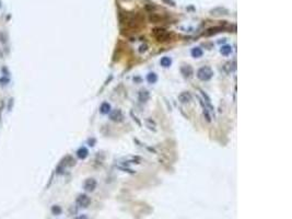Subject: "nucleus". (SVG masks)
Wrapping results in <instances>:
<instances>
[{
	"instance_id": "1",
	"label": "nucleus",
	"mask_w": 292,
	"mask_h": 219,
	"mask_svg": "<svg viewBox=\"0 0 292 219\" xmlns=\"http://www.w3.org/2000/svg\"><path fill=\"white\" fill-rule=\"evenodd\" d=\"M212 76H213V71L211 70L210 67H207V66L201 67L197 71V78L201 81H208L212 78Z\"/></svg>"
},
{
	"instance_id": "2",
	"label": "nucleus",
	"mask_w": 292,
	"mask_h": 219,
	"mask_svg": "<svg viewBox=\"0 0 292 219\" xmlns=\"http://www.w3.org/2000/svg\"><path fill=\"white\" fill-rule=\"evenodd\" d=\"M152 33L155 36L158 42L160 43H163V42H167L171 39V35L170 33H167L164 29H161V28H155L152 30Z\"/></svg>"
},
{
	"instance_id": "3",
	"label": "nucleus",
	"mask_w": 292,
	"mask_h": 219,
	"mask_svg": "<svg viewBox=\"0 0 292 219\" xmlns=\"http://www.w3.org/2000/svg\"><path fill=\"white\" fill-rule=\"evenodd\" d=\"M91 203L90 197L86 195V194H80L77 197V205L81 208H86Z\"/></svg>"
},
{
	"instance_id": "4",
	"label": "nucleus",
	"mask_w": 292,
	"mask_h": 219,
	"mask_svg": "<svg viewBox=\"0 0 292 219\" xmlns=\"http://www.w3.org/2000/svg\"><path fill=\"white\" fill-rule=\"evenodd\" d=\"M109 118L113 122H118V123H119V122H122L124 119V115H123L120 110H115V111L111 112Z\"/></svg>"
},
{
	"instance_id": "5",
	"label": "nucleus",
	"mask_w": 292,
	"mask_h": 219,
	"mask_svg": "<svg viewBox=\"0 0 292 219\" xmlns=\"http://www.w3.org/2000/svg\"><path fill=\"white\" fill-rule=\"evenodd\" d=\"M96 187V181L94 179H88L84 182V190L86 192H93Z\"/></svg>"
},
{
	"instance_id": "6",
	"label": "nucleus",
	"mask_w": 292,
	"mask_h": 219,
	"mask_svg": "<svg viewBox=\"0 0 292 219\" xmlns=\"http://www.w3.org/2000/svg\"><path fill=\"white\" fill-rule=\"evenodd\" d=\"M221 31H223V28H221V26L210 28V29H208L207 31L203 33V35H205V36H211V35H214V34L219 33V32H221Z\"/></svg>"
},
{
	"instance_id": "7",
	"label": "nucleus",
	"mask_w": 292,
	"mask_h": 219,
	"mask_svg": "<svg viewBox=\"0 0 292 219\" xmlns=\"http://www.w3.org/2000/svg\"><path fill=\"white\" fill-rule=\"evenodd\" d=\"M235 69H236V64H235L234 62H232V63L229 62L223 66V70H224L227 74H231V72H233Z\"/></svg>"
},
{
	"instance_id": "8",
	"label": "nucleus",
	"mask_w": 292,
	"mask_h": 219,
	"mask_svg": "<svg viewBox=\"0 0 292 219\" xmlns=\"http://www.w3.org/2000/svg\"><path fill=\"white\" fill-rule=\"evenodd\" d=\"M210 13L212 15H216V17H219V15H225L229 13V11L224 8H216L213 10L210 11Z\"/></svg>"
},
{
	"instance_id": "9",
	"label": "nucleus",
	"mask_w": 292,
	"mask_h": 219,
	"mask_svg": "<svg viewBox=\"0 0 292 219\" xmlns=\"http://www.w3.org/2000/svg\"><path fill=\"white\" fill-rule=\"evenodd\" d=\"M191 100V95L189 94V92H182L178 95V101L181 103H188Z\"/></svg>"
},
{
	"instance_id": "10",
	"label": "nucleus",
	"mask_w": 292,
	"mask_h": 219,
	"mask_svg": "<svg viewBox=\"0 0 292 219\" xmlns=\"http://www.w3.org/2000/svg\"><path fill=\"white\" fill-rule=\"evenodd\" d=\"M149 98H150V94H149L147 90H141L138 94V99L140 102H147L149 100Z\"/></svg>"
},
{
	"instance_id": "11",
	"label": "nucleus",
	"mask_w": 292,
	"mask_h": 219,
	"mask_svg": "<svg viewBox=\"0 0 292 219\" xmlns=\"http://www.w3.org/2000/svg\"><path fill=\"white\" fill-rule=\"evenodd\" d=\"M181 71H182V74L185 76V77H191V75H192V72H194V70H192V68L190 66H183L182 67V69H181Z\"/></svg>"
},
{
	"instance_id": "12",
	"label": "nucleus",
	"mask_w": 292,
	"mask_h": 219,
	"mask_svg": "<svg viewBox=\"0 0 292 219\" xmlns=\"http://www.w3.org/2000/svg\"><path fill=\"white\" fill-rule=\"evenodd\" d=\"M88 155H89V151H88V149L84 148V147H81L77 151V156L80 158V159H85V158L88 157Z\"/></svg>"
},
{
	"instance_id": "13",
	"label": "nucleus",
	"mask_w": 292,
	"mask_h": 219,
	"mask_svg": "<svg viewBox=\"0 0 292 219\" xmlns=\"http://www.w3.org/2000/svg\"><path fill=\"white\" fill-rule=\"evenodd\" d=\"M202 54H203V52H202V50H201L200 47H195V48H192V50H191V56L194 57V58H199V57H201Z\"/></svg>"
},
{
	"instance_id": "14",
	"label": "nucleus",
	"mask_w": 292,
	"mask_h": 219,
	"mask_svg": "<svg viewBox=\"0 0 292 219\" xmlns=\"http://www.w3.org/2000/svg\"><path fill=\"white\" fill-rule=\"evenodd\" d=\"M100 112L102 114H108V113H111V104H109V103L104 102L103 104L101 105V107H100Z\"/></svg>"
},
{
	"instance_id": "15",
	"label": "nucleus",
	"mask_w": 292,
	"mask_h": 219,
	"mask_svg": "<svg viewBox=\"0 0 292 219\" xmlns=\"http://www.w3.org/2000/svg\"><path fill=\"white\" fill-rule=\"evenodd\" d=\"M199 101H200V104H201V106H202V113H203V115H205V117H206L207 122H211V117H210V115H209V112H208V110H207V106L203 104V101H202L201 99H199Z\"/></svg>"
},
{
	"instance_id": "16",
	"label": "nucleus",
	"mask_w": 292,
	"mask_h": 219,
	"mask_svg": "<svg viewBox=\"0 0 292 219\" xmlns=\"http://www.w3.org/2000/svg\"><path fill=\"white\" fill-rule=\"evenodd\" d=\"M161 20H162V18L157 13H151L150 15H149V21H150L151 23H158Z\"/></svg>"
},
{
	"instance_id": "17",
	"label": "nucleus",
	"mask_w": 292,
	"mask_h": 219,
	"mask_svg": "<svg viewBox=\"0 0 292 219\" xmlns=\"http://www.w3.org/2000/svg\"><path fill=\"white\" fill-rule=\"evenodd\" d=\"M220 52H221L222 55H224V56H228V55H230V54L232 53V47L230 46V45H224V46L221 47Z\"/></svg>"
},
{
	"instance_id": "18",
	"label": "nucleus",
	"mask_w": 292,
	"mask_h": 219,
	"mask_svg": "<svg viewBox=\"0 0 292 219\" xmlns=\"http://www.w3.org/2000/svg\"><path fill=\"white\" fill-rule=\"evenodd\" d=\"M147 80L149 83H155L158 80V76L154 74V72H150L148 76H147Z\"/></svg>"
},
{
	"instance_id": "19",
	"label": "nucleus",
	"mask_w": 292,
	"mask_h": 219,
	"mask_svg": "<svg viewBox=\"0 0 292 219\" xmlns=\"http://www.w3.org/2000/svg\"><path fill=\"white\" fill-rule=\"evenodd\" d=\"M171 64H172V59L170 57L165 56V57H163L162 59H161V66L165 67V68H166V67H170Z\"/></svg>"
},
{
	"instance_id": "20",
	"label": "nucleus",
	"mask_w": 292,
	"mask_h": 219,
	"mask_svg": "<svg viewBox=\"0 0 292 219\" xmlns=\"http://www.w3.org/2000/svg\"><path fill=\"white\" fill-rule=\"evenodd\" d=\"M200 93L202 94L203 99H206V102H207V106H208V107L210 108V111H211V112H213V107L211 106V103H210V99H209V96H208V95H207L206 93H205L203 91H201V90H200Z\"/></svg>"
},
{
	"instance_id": "21",
	"label": "nucleus",
	"mask_w": 292,
	"mask_h": 219,
	"mask_svg": "<svg viewBox=\"0 0 292 219\" xmlns=\"http://www.w3.org/2000/svg\"><path fill=\"white\" fill-rule=\"evenodd\" d=\"M61 208H60V206H58V205H55V206H53L52 207V212L54 215H60L61 214Z\"/></svg>"
},
{
	"instance_id": "22",
	"label": "nucleus",
	"mask_w": 292,
	"mask_h": 219,
	"mask_svg": "<svg viewBox=\"0 0 292 219\" xmlns=\"http://www.w3.org/2000/svg\"><path fill=\"white\" fill-rule=\"evenodd\" d=\"M146 9H147L148 11H151V13H152V10H154L155 7H154V6H152V4H147V6H146Z\"/></svg>"
},
{
	"instance_id": "23",
	"label": "nucleus",
	"mask_w": 292,
	"mask_h": 219,
	"mask_svg": "<svg viewBox=\"0 0 292 219\" xmlns=\"http://www.w3.org/2000/svg\"><path fill=\"white\" fill-rule=\"evenodd\" d=\"M163 1L167 4H171V6H175V2L173 1V0H163Z\"/></svg>"
},
{
	"instance_id": "24",
	"label": "nucleus",
	"mask_w": 292,
	"mask_h": 219,
	"mask_svg": "<svg viewBox=\"0 0 292 219\" xmlns=\"http://www.w3.org/2000/svg\"><path fill=\"white\" fill-rule=\"evenodd\" d=\"M146 50H147V46H146V45H145V46H144V45L140 46V52H141V53H142V52H145Z\"/></svg>"
},
{
	"instance_id": "25",
	"label": "nucleus",
	"mask_w": 292,
	"mask_h": 219,
	"mask_svg": "<svg viewBox=\"0 0 292 219\" xmlns=\"http://www.w3.org/2000/svg\"><path fill=\"white\" fill-rule=\"evenodd\" d=\"M77 219H88V218H86L85 216H83V215H82V216H79Z\"/></svg>"
},
{
	"instance_id": "26",
	"label": "nucleus",
	"mask_w": 292,
	"mask_h": 219,
	"mask_svg": "<svg viewBox=\"0 0 292 219\" xmlns=\"http://www.w3.org/2000/svg\"><path fill=\"white\" fill-rule=\"evenodd\" d=\"M0 6H1V2H0Z\"/></svg>"
}]
</instances>
